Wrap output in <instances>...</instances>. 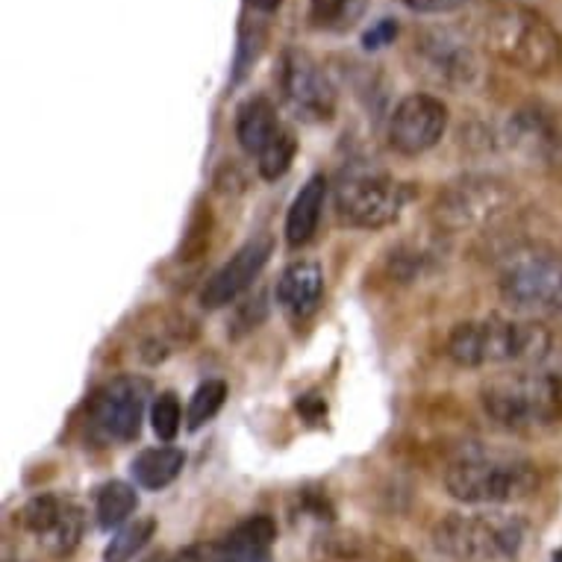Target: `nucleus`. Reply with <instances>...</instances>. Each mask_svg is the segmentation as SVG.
Instances as JSON below:
<instances>
[{"instance_id": "nucleus-4", "label": "nucleus", "mask_w": 562, "mask_h": 562, "mask_svg": "<svg viewBox=\"0 0 562 562\" xmlns=\"http://www.w3.org/2000/svg\"><path fill=\"white\" fill-rule=\"evenodd\" d=\"M483 409L509 434H536L562 422V380L551 371H507L483 383Z\"/></svg>"}, {"instance_id": "nucleus-30", "label": "nucleus", "mask_w": 562, "mask_h": 562, "mask_svg": "<svg viewBox=\"0 0 562 562\" xmlns=\"http://www.w3.org/2000/svg\"><path fill=\"white\" fill-rule=\"evenodd\" d=\"M283 0H248V7L254 12H262V15H268V12H274L277 7H280Z\"/></svg>"}, {"instance_id": "nucleus-7", "label": "nucleus", "mask_w": 562, "mask_h": 562, "mask_svg": "<svg viewBox=\"0 0 562 562\" xmlns=\"http://www.w3.org/2000/svg\"><path fill=\"white\" fill-rule=\"evenodd\" d=\"M415 75L451 92H474L483 83V59L477 47L453 27H425L409 47Z\"/></svg>"}, {"instance_id": "nucleus-8", "label": "nucleus", "mask_w": 562, "mask_h": 562, "mask_svg": "<svg viewBox=\"0 0 562 562\" xmlns=\"http://www.w3.org/2000/svg\"><path fill=\"white\" fill-rule=\"evenodd\" d=\"M406 198V186L369 166H350L336 186V210L341 222L360 231H380L397 222Z\"/></svg>"}, {"instance_id": "nucleus-9", "label": "nucleus", "mask_w": 562, "mask_h": 562, "mask_svg": "<svg viewBox=\"0 0 562 562\" xmlns=\"http://www.w3.org/2000/svg\"><path fill=\"white\" fill-rule=\"evenodd\" d=\"M513 206V192L498 177L469 175L453 180L439 192L434 203V218L442 231L460 233L486 227Z\"/></svg>"}, {"instance_id": "nucleus-19", "label": "nucleus", "mask_w": 562, "mask_h": 562, "mask_svg": "<svg viewBox=\"0 0 562 562\" xmlns=\"http://www.w3.org/2000/svg\"><path fill=\"white\" fill-rule=\"evenodd\" d=\"M186 465V453L171 445H159V448H145L136 453V460L130 462V474L136 480V486L159 492V488L171 486Z\"/></svg>"}, {"instance_id": "nucleus-3", "label": "nucleus", "mask_w": 562, "mask_h": 562, "mask_svg": "<svg viewBox=\"0 0 562 562\" xmlns=\"http://www.w3.org/2000/svg\"><path fill=\"white\" fill-rule=\"evenodd\" d=\"M553 348V336L539 322L488 315L483 322L457 324L448 339V357L462 369H483L498 362L536 366Z\"/></svg>"}, {"instance_id": "nucleus-31", "label": "nucleus", "mask_w": 562, "mask_h": 562, "mask_svg": "<svg viewBox=\"0 0 562 562\" xmlns=\"http://www.w3.org/2000/svg\"><path fill=\"white\" fill-rule=\"evenodd\" d=\"M553 562H562V548L557 553H553Z\"/></svg>"}, {"instance_id": "nucleus-10", "label": "nucleus", "mask_w": 562, "mask_h": 562, "mask_svg": "<svg viewBox=\"0 0 562 562\" xmlns=\"http://www.w3.org/2000/svg\"><path fill=\"white\" fill-rule=\"evenodd\" d=\"M154 386L138 374H121L103 383L89 404L92 427L106 442H133L142 434Z\"/></svg>"}, {"instance_id": "nucleus-12", "label": "nucleus", "mask_w": 562, "mask_h": 562, "mask_svg": "<svg viewBox=\"0 0 562 562\" xmlns=\"http://www.w3.org/2000/svg\"><path fill=\"white\" fill-rule=\"evenodd\" d=\"M445 130H448V106L439 98L425 92L406 94L389 119V145L404 157H418L439 145Z\"/></svg>"}, {"instance_id": "nucleus-2", "label": "nucleus", "mask_w": 562, "mask_h": 562, "mask_svg": "<svg viewBox=\"0 0 562 562\" xmlns=\"http://www.w3.org/2000/svg\"><path fill=\"white\" fill-rule=\"evenodd\" d=\"M448 495L474 507H504L527 501L539 488V469L516 451L465 445L445 469Z\"/></svg>"}, {"instance_id": "nucleus-11", "label": "nucleus", "mask_w": 562, "mask_h": 562, "mask_svg": "<svg viewBox=\"0 0 562 562\" xmlns=\"http://www.w3.org/2000/svg\"><path fill=\"white\" fill-rule=\"evenodd\" d=\"M277 86L289 110L306 124H322L336 115V89L330 77L324 75L322 65L306 50H297V47L283 50L280 68H277Z\"/></svg>"}, {"instance_id": "nucleus-25", "label": "nucleus", "mask_w": 562, "mask_h": 562, "mask_svg": "<svg viewBox=\"0 0 562 562\" xmlns=\"http://www.w3.org/2000/svg\"><path fill=\"white\" fill-rule=\"evenodd\" d=\"M183 425V409H180V397L175 392H162L150 406V427L159 436V442H175Z\"/></svg>"}, {"instance_id": "nucleus-20", "label": "nucleus", "mask_w": 562, "mask_h": 562, "mask_svg": "<svg viewBox=\"0 0 562 562\" xmlns=\"http://www.w3.org/2000/svg\"><path fill=\"white\" fill-rule=\"evenodd\" d=\"M138 498L136 488L124 483V480H112V483H103L94 495V516H98V525L103 530H112V527H124L127 518L136 513Z\"/></svg>"}, {"instance_id": "nucleus-1", "label": "nucleus", "mask_w": 562, "mask_h": 562, "mask_svg": "<svg viewBox=\"0 0 562 562\" xmlns=\"http://www.w3.org/2000/svg\"><path fill=\"white\" fill-rule=\"evenodd\" d=\"M477 36L495 59L525 75H551L562 59V38L551 21L518 0L483 3L477 12Z\"/></svg>"}, {"instance_id": "nucleus-17", "label": "nucleus", "mask_w": 562, "mask_h": 562, "mask_svg": "<svg viewBox=\"0 0 562 562\" xmlns=\"http://www.w3.org/2000/svg\"><path fill=\"white\" fill-rule=\"evenodd\" d=\"M324 271L318 262H292L277 280V304L292 318H306L322 304Z\"/></svg>"}, {"instance_id": "nucleus-18", "label": "nucleus", "mask_w": 562, "mask_h": 562, "mask_svg": "<svg viewBox=\"0 0 562 562\" xmlns=\"http://www.w3.org/2000/svg\"><path fill=\"white\" fill-rule=\"evenodd\" d=\"M324 201H327V180L322 175H313L301 186V192L295 194L286 213V241L292 248H301L313 239L322 222Z\"/></svg>"}, {"instance_id": "nucleus-13", "label": "nucleus", "mask_w": 562, "mask_h": 562, "mask_svg": "<svg viewBox=\"0 0 562 562\" xmlns=\"http://www.w3.org/2000/svg\"><path fill=\"white\" fill-rule=\"evenodd\" d=\"M274 254V239L271 236H254L250 241H245L236 254H233L227 262H224L218 271H215L206 286L201 292V304L206 310H222V306H231L239 301V295H245L254 280L262 274V268L268 266V259Z\"/></svg>"}, {"instance_id": "nucleus-21", "label": "nucleus", "mask_w": 562, "mask_h": 562, "mask_svg": "<svg viewBox=\"0 0 562 562\" xmlns=\"http://www.w3.org/2000/svg\"><path fill=\"white\" fill-rule=\"evenodd\" d=\"M366 7L369 0H310V21L318 30L341 33L366 15Z\"/></svg>"}, {"instance_id": "nucleus-14", "label": "nucleus", "mask_w": 562, "mask_h": 562, "mask_svg": "<svg viewBox=\"0 0 562 562\" xmlns=\"http://www.w3.org/2000/svg\"><path fill=\"white\" fill-rule=\"evenodd\" d=\"M21 527L36 536L47 551L68 553L75 551L83 536V509L75 501L59 495H36L24 504L19 516Z\"/></svg>"}, {"instance_id": "nucleus-23", "label": "nucleus", "mask_w": 562, "mask_h": 562, "mask_svg": "<svg viewBox=\"0 0 562 562\" xmlns=\"http://www.w3.org/2000/svg\"><path fill=\"white\" fill-rule=\"evenodd\" d=\"M509 142L530 159H542L551 154L553 136L544 127L542 119H536V112H521L516 119V127H509Z\"/></svg>"}, {"instance_id": "nucleus-15", "label": "nucleus", "mask_w": 562, "mask_h": 562, "mask_svg": "<svg viewBox=\"0 0 562 562\" xmlns=\"http://www.w3.org/2000/svg\"><path fill=\"white\" fill-rule=\"evenodd\" d=\"M289 127L277 115V106L266 94H254L236 110V138L248 157L259 159L268 148H274L286 136Z\"/></svg>"}, {"instance_id": "nucleus-5", "label": "nucleus", "mask_w": 562, "mask_h": 562, "mask_svg": "<svg viewBox=\"0 0 562 562\" xmlns=\"http://www.w3.org/2000/svg\"><path fill=\"white\" fill-rule=\"evenodd\" d=\"M498 292L518 313H562V257L544 245L509 250L501 262Z\"/></svg>"}, {"instance_id": "nucleus-16", "label": "nucleus", "mask_w": 562, "mask_h": 562, "mask_svg": "<svg viewBox=\"0 0 562 562\" xmlns=\"http://www.w3.org/2000/svg\"><path fill=\"white\" fill-rule=\"evenodd\" d=\"M277 527L268 516H250L224 536L203 562H274Z\"/></svg>"}, {"instance_id": "nucleus-22", "label": "nucleus", "mask_w": 562, "mask_h": 562, "mask_svg": "<svg viewBox=\"0 0 562 562\" xmlns=\"http://www.w3.org/2000/svg\"><path fill=\"white\" fill-rule=\"evenodd\" d=\"M154 530H157L154 518H136V521L119 527L106 544V551H103V562H130L154 539Z\"/></svg>"}, {"instance_id": "nucleus-27", "label": "nucleus", "mask_w": 562, "mask_h": 562, "mask_svg": "<svg viewBox=\"0 0 562 562\" xmlns=\"http://www.w3.org/2000/svg\"><path fill=\"white\" fill-rule=\"evenodd\" d=\"M268 306L262 297H257V301H248V304H241L239 310H236V318H233L231 324V336L233 339H239V336H245V333L257 330L259 324H262V318H266Z\"/></svg>"}, {"instance_id": "nucleus-29", "label": "nucleus", "mask_w": 562, "mask_h": 562, "mask_svg": "<svg viewBox=\"0 0 562 562\" xmlns=\"http://www.w3.org/2000/svg\"><path fill=\"white\" fill-rule=\"evenodd\" d=\"M397 3L413 12H425V15H442V12H457L469 7L471 0H397Z\"/></svg>"}, {"instance_id": "nucleus-28", "label": "nucleus", "mask_w": 562, "mask_h": 562, "mask_svg": "<svg viewBox=\"0 0 562 562\" xmlns=\"http://www.w3.org/2000/svg\"><path fill=\"white\" fill-rule=\"evenodd\" d=\"M397 36V21L395 19H380L378 24H371V30H366L362 36V45L366 50H380V47L392 45Z\"/></svg>"}, {"instance_id": "nucleus-6", "label": "nucleus", "mask_w": 562, "mask_h": 562, "mask_svg": "<svg viewBox=\"0 0 562 562\" xmlns=\"http://www.w3.org/2000/svg\"><path fill=\"white\" fill-rule=\"evenodd\" d=\"M525 525L504 513H451L434 527V544L460 562H501L516 557Z\"/></svg>"}, {"instance_id": "nucleus-26", "label": "nucleus", "mask_w": 562, "mask_h": 562, "mask_svg": "<svg viewBox=\"0 0 562 562\" xmlns=\"http://www.w3.org/2000/svg\"><path fill=\"white\" fill-rule=\"evenodd\" d=\"M262 47H266V30H259L257 24L254 27L245 24L239 36V47H236V75H233V83H239L241 77L254 68V63L262 54Z\"/></svg>"}, {"instance_id": "nucleus-24", "label": "nucleus", "mask_w": 562, "mask_h": 562, "mask_svg": "<svg viewBox=\"0 0 562 562\" xmlns=\"http://www.w3.org/2000/svg\"><path fill=\"white\" fill-rule=\"evenodd\" d=\"M227 401V383L224 380H206L201 386L194 389L189 409H186V427L189 430H201L206 422H213L218 409Z\"/></svg>"}]
</instances>
